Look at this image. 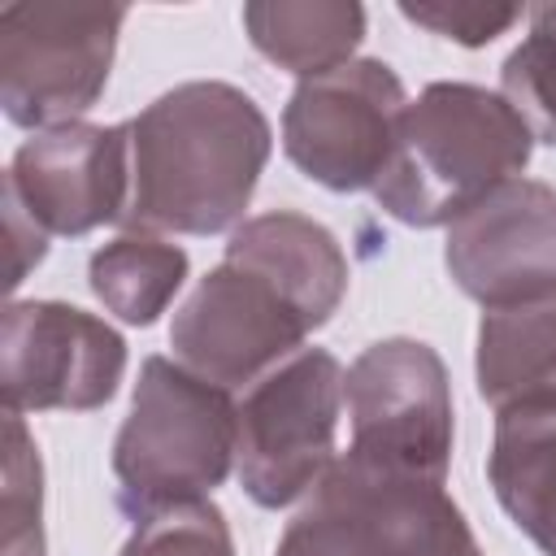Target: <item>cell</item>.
Wrapping results in <instances>:
<instances>
[{
  "label": "cell",
  "mask_w": 556,
  "mask_h": 556,
  "mask_svg": "<svg viewBox=\"0 0 556 556\" xmlns=\"http://www.w3.org/2000/svg\"><path fill=\"white\" fill-rule=\"evenodd\" d=\"M130 195L122 226L139 235H222L243 226L274 152L265 109L235 83L191 78L126 122Z\"/></svg>",
  "instance_id": "6da1fadb"
},
{
  "label": "cell",
  "mask_w": 556,
  "mask_h": 556,
  "mask_svg": "<svg viewBox=\"0 0 556 556\" xmlns=\"http://www.w3.org/2000/svg\"><path fill=\"white\" fill-rule=\"evenodd\" d=\"M530 152L534 135L500 91L478 83H430L400 117L374 200L413 230L452 226L482 195L521 178Z\"/></svg>",
  "instance_id": "7a4b0ae2"
},
{
  "label": "cell",
  "mask_w": 556,
  "mask_h": 556,
  "mask_svg": "<svg viewBox=\"0 0 556 556\" xmlns=\"http://www.w3.org/2000/svg\"><path fill=\"white\" fill-rule=\"evenodd\" d=\"M235 469V400L182 369L174 356H148L130 413L113 434V504L130 521L174 504L208 500Z\"/></svg>",
  "instance_id": "3957f363"
},
{
  "label": "cell",
  "mask_w": 556,
  "mask_h": 556,
  "mask_svg": "<svg viewBox=\"0 0 556 556\" xmlns=\"http://www.w3.org/2000/svg\"><path fill=\"white\" fill-rule=\"evenodd\" d=\"M274 556H482L439 482L339 456L278 534Z\"/></svg>",
  "instance_id": "277c9868"
},
{
  "label": "cell",
  "mask_w": 556,
  "mask_h": 556,
  "mask_svg": "<svg viewBox=\"0 0 556 556\" xmlns=\"http://www.w3.org/2000/svg\"><path fill=\"white\" fill-rule=\"evenodd\" d=\"M343 378L334 352L300 348L243 387L235 400V473L256 508H291L339 460Z\"/></svg>",
  "instance_id": "5b68a950"
},
{
  "label": "cell",
  "mask_w": 556,
  "mask_h": 556,
  "mask_svg": "<svg viewBox=\"0 0 556 556\" xmlns=\"http://www.w3.org/2000/svg\"><path fill=\"white\" fill-rule=\"evenodd\" d=\"M126 4L26 0L0 9V104L13 126L83 122L109 87Z\"/></svg>",
  "instance_id": "8992f818"
},
{
  "label": "cell",
  "mask_w": 556,
  "mask_h": 556,
  "mask_svg": "<svg viewBox=\"0 0 556 556\" xmlns=\"http://www.w3.org/2000/svg\"><path fill=\"white\" fill-rule=\"evenodd\" d=\"M343 404L352 426L348 456L400 478L447 482L456 408L447 365L426 339L391 334L369 343L348 365Z\"/></svg>",
  "instance_id": "52a82bcc"
},
{
  "label": "cell",
  "mask_w": 556,
  "mask_h": 556,
  "mask_svg": "<svg viewBox=\"0 0 556 556\" xmlns=\"http://www.w3.org/2000/svg\"><path fill=\"white\" fill-rule=\"evenodd\" d=\"M404 109L408 91L400 74L378 56H352L348 65L295 83L282 109V152L326 191H374Z\"/></svg>",
  "instance_id": "ba28073f"
},
{
  "label": "cell",
  "mask_w": 556,
  "mask_h": 556,
  "mask_svg": "<svg viewBox=\"0 0 556 556\" xmlns=\"http://www.w3.org/2000/svg\"><path fill=\"white\" fill-rule=\"evenodd\" d=\"M126 378V339L65 300H13L0 317L9 413H96Z\"/></svg>",
  "instance_id": "9c48e42d"
},
{
  "label": "cell",
  "mask_w": 556,
  "mask_h": 556,
  "mask_svg": "<svg viewBox=\"0 0 556 556\" xmlns=\"http://www.w3.org/2000/svg\"><path fill=\"white\" fill-rule=\"evenodd\" d=\"M308 334V317L265 274L226 256L191 287L169 321L174 361L226 391L252 387L278 361L295 356Z\"/></svg>",
  "instance_id": "30bf717a"
},
{
  "label": "cell",
  "mask_w": 556,
  "mask_h": 556,
  "mask_svg": "<svg viewBox=\"0 0 556 556\" xmlns=\"http://www.w3.org/2000/svg\"><path fill=\"white\" fill-rule=\"evenodd\" d=\"M4 195L52 239H83L122 222L130 195V135L126 122L91 126L65 122L17 143L4 169Z\"/></svg>",
  "instance_id": "8fae6325"
},
{
  "label": "cell",
  "mask_w": 556,
  "mask_h": 556,
  "mask_svg": "<svg viewBox=\"0 0 556 556\" xmlns=\"http://www.w3.org/2000/svg\"><path fill=\"white\" fill-rule=\"evenodd\" d=\"M443 265L482 308L556 291V187L543 178H508L482 195L447 226Z\"/></svg>",
  "instance_id": "7c38bea8"
},
{
  "label": "cell",
  "mask_w": 556,
  "mask_h": 556,
  "mask_svg": "<svg viewBox=\"0 0 556 556\" xmlns=\"http://www.w3.org/2000/svg\"><path fill=\"white\" fill-rule=\"evenodd\" d=\"M226 261L265 274L304 317L321 330L348 295V256L330 226L295 208L256 213L230 230Z\"/></svg>",
  "instance_id": "4fadbf2b"
},
{
  "label": "cell",
  "mask_w": 556,
  "mask_h": 556,
  "mask_svg": "<svg viewBox=\"0 0 556 556\" xmlns=\"http://www.w3.org/2000/svg\"><path fill=\"white\" fill-rule=\"evenodd\" d=\"M473 382L495 417L556 404V291L482 313Z\"/></svg>",
  "instance_id": "5bb4252c"
},
{
  "label": "cell",
  "mask_w": 556,
  "mask_h": 556,
  "mask_svg": "<svg viewBox=\"0 0 556 556\" xmlns=\"http://www.w3.org/2000/svg\"><path fill=\"white\" fill-rule=\"evenodd\" d=\"M486 478L508 521L543 556H556V404L495 417Z\"/></svg>",
  "instance_id": "9a60e30c"
},
{
  "label": "cell",
  "mask_w": 556,
  "mask_h": 556,
  "mask_svg": "<svg viewBox=\"0 0 556 556\" xmlns=\"http://www.w3.org/2000/svg\"><path fill=\"white\" fill-rule=\"evenodd\" d=\"M248 43L295 78H317L348 65L365 39V9L356 0H248Z\"/></svg>",
  "instance_id": "2e32d148"
},
{
  "label": "cell",
  "mask_w": 556,
  "mask_h": 556,
  "mask_svg": "<svg viewBox=\"0 0 556 556\" xmlns=\"http://www.w3.org/2000/svg\"><path fill=\"white\" fill-rule=\"evenodd\" d=\"M187 274H191V261L178 243L161 235H139V230H126L100 243L87 261L91 295L126 326H152L174 304Z\"/></svg>",
  "instance_id": "e0dca14e"
},
{
  "label": "cell",
  "mask_w": 556,
  "mask_h": 556,
  "mask_svg": "<svg viewBox=\"0 0 556 556\" xmlns=\"http://www.w3.org/2000/svg\"><path fill=\"white\" fill-rule=\"evenodd\" d=\"M526 17V39L500 65V96L539 143L556 148V0L534 4Z\"/></svg>",
  "instance_id": "ac0fdd59"
},
{
  "label": "cell",
  "mask_w": 556,
  "mask_h": 556,
  "mask_svg": "<svg viewBox=\"0 0 556 556\" xmlns=\"http://www.w3.org/2000/svg\"><path fill=\"white\" fill-rule=\"evenodd\" d=\"M43 460L22 413L4 408V508L0 556H43Z\"/></svg>",
  "instance_id": "d6986e66"
},
{
  "label": "cell",
  "mask_w": 556,
  "mask_h": 556,
  "mask_svg": "<svg viewBox=\"0 0 556 556\" xmlns=\"http://www.w3.org/2000/svg\"><path fill=\"white\" fill-rule=\"evenodd\" d=\"M117 556H235V534L213 500H191L135 521Z\"/></svg>",
  "instance_id": "ffe728a7"
},
{
  "label": "cell",
  "mask_w": 556,
  "mask_h": 556,
  "mask_svg": "<svg viewBox=\"0 0 556 556\" xmlns=\"http://www.w3.org/2000/svg\"><path fill=\"white\" fill-rule=\"evenodd\" d=\"M521 4H495V0H404L400 4V17L439 35V39H452L460 48H486L491 39L508 35L517 22H521Z\"/></svg>",
  "instance_id": "44dd1931"
},
{
  "label": "cell",
  "mask_w": 556,
  "mask_h": 556,
  "mask_svg": "<svg viewBox=\"0 0 556 556\" xmlns=\"http://www.w3.org/2000/svg\"><path fill=\"white\" fill-rule=\"evenodd\" d=\"M4 226H9V252H13L4 282H9V291H17V287L26 282V274L48 256V235H43L9 195H4Z\"/></svg>",
  "instance_id": "7402d4cb"
}]
</instances>
